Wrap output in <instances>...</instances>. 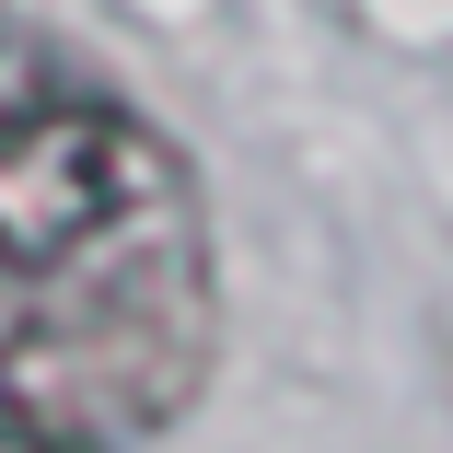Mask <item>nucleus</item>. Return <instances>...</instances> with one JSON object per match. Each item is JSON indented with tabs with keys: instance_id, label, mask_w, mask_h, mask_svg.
<instances>
[{
	"instance_id": "1",
	"label": "nucleus",
	"mask_w": 453,
	"mask_h": 453,
	"mask_svg": "<svg viewBox=\"0 0 453 453\" xmlns=\"http://www.w3.org/2000/svg\"><path fill=\"white\" fill-rule=\"evenodd\" d=\"M221 360L187 140L0 0V453H151Z\"/></svg>"
}]
</instances>
